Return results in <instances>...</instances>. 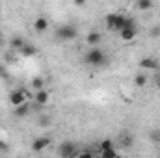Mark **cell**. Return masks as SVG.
<instances>
[{
  "mask_svg": "<svg viewBox=\"0 0 160 158\" xmlns=\"http://www.w3.org/2000/svg\"><path fill=\"white\" fill-rule=\"evenodd\" d=\"M84 62H86L89 67H95V69H99V67H102V65L106 63V54H104L101 48H97V47H91V48L86 52V56H84Z\"/></svg>",
  "mask_w": 160,
  "mask_h": 158,
  "instance_id": "cell-1",
  "label": "cell"
},
{
  "mask_svg": "<svg viewBox=\"0 0 160 158\" xmlns=\"http://www.w3.org/2000/svg\"><path fill=\"white\" fill-rule=\"evenodd\" d=\"M77 36H78V30H77L73 24H62V26L56 28V34H54L56 41H60V43L77 39Z\"/></svg>",
  "mask_w": 160,
  "mask_h": 158,
  "instance_id": "cell-2",
  "label": "cell"
},
{
  "mask_svg": "<svg viewBox=\"0 0 160 158\" xmlns=\"http://www.w3.org/2000/svg\"><path fill=\"white\" fill-rule=\"evenodd\" d=\"M125 21H127V15L110 13V15H106V28L112 30V32H119V30L125 28Z\"/></svg>",
  "mask_w": 160,
  "mask_h": 158,
  "instance_id": "cell-3",
  "label": "cell"
},
{
  "mask_svg": "<svg viewBox=\"0 0 160 158\" xmlns=\"http://www.w3.org/2000/svg\"><path fill=\"white\" fill-rule=\"evenodd\" d=\"M58 155L69 158V156H77V155H80V151L77 149V145H75L73 141H63V143L58 147Z\"/></svg>",
  "mask_w": 160,
  "mask_h": 158,
  "instance_id": "cell-4",
  "label": "cell"
},
{
  "mask_svg": "<svg viewBox=\"0 0 160 158\" xmlns=\"http://www.w3.org/2000/svg\"><path fill=\"white\" fill-rule=\"evenodd\" d=\"M8 99H9V102H11L13 106H19V104H22V102H26L28 95H26L24 89H13V91L8 95Z\"/></svg>",
  "mask_w": 160,
  "mask_h": 158,
  "instance_id": "cell-5",
  "label": "cell"
},
{
  "mask_svg": "<svg viewBox=\"0 0 160 158\" xmlns=\"http://www.w3.org/2000/svg\"><path fill=\"white\" fill-rule=\"evenodd\" d=\"M140 67L142 69H151V71H158L160 69V62L155 56H149V58H143L140 62Z\"/></svg>",
  "mask_w": 160,
  "mask_h": 158,
  "instance_id": "cell-6",
  "label": "cell"
},
{
  "mask_svg": "<svg viewBox=\"0 0 160 158\" xmlns=\"http://www.w3.org/2000/svg\"><path fill=\"white\" fill-rule=\"evenodd\" d=\"M119 34L123 41H134L136 36H138V28H136V24L134 26H125L123 30H119Z\"/></svg>",
  "mask_w": 160,
  "mask_h": 158,
  "instance_id": "cell-7",
  "label": "cell"
},
{
  "mask_svg": "<svg viewBox=\"0 0 160 158\" xmlns=\"http://www.w3.org/2000/svg\"><path fill=\"white\" fill-rule=\"evenodd\" d=\"M48 143H50V138H48V136H39V138H36V140L32 141V151L39 153L45 147H48Z\"/></svg>",
  "mask_w": 160,
  "mask_h": 158,
  "instance_id": "cell-8",
  "label": "cell"
},
{
  "mask_svg": "<svg viewBox=\"0 0 160 158\" xmlns=\"http://www.w3.org/2000/svg\"><path fill=\"white\" fill-rule=\"evenodd\" d=\"M48 101H50V93H48V91H47L45 87H43V89H38V91H36V102H38V104L45 106V104H47Z\"/></svg>",
  "mask_w": 160,
  "mask_h": 158,
  "instance_id": "cell-9",
  "label": "cell"
},
{
  "mask_svg": "<svg viewBox=\"0 0 160 158\" xmlns=\"http://www.w3.org/2000/svg\"><path fill=\"white\" fill-rule=\"evenodd\" d=\"M19 54H21V56H24V58H30V56L38 54V48H36L34 45H30V43H24V45L19 48Z\"/></svg>",
  "mask_w": 160,
  "mask_h": 158,
  "instance_id": "cell-10",
  "label": "cell"
},
{
  "mask_svg": "<svg viewBox=\"0 0 160 158\" xmlns=\"http://www.w3.org/2000/svg\"><path fill=\"white\" fill-rule=\"evenodd\" d=\"M48 26H50V22H48L47 17H38V19L34 21V30H36V32H45Z\"/></svg>",
  "mask_w": 160,
  "mask_h": 158,
  "instance_id": "cell-11",
  "label": "cell"
},
{
  "mask_svg": "<svg viewBox=\"0 0 160 158\" xmlns=\"http://www.w3.org/2000/svg\"><path fill=\"white\" fill-rule=\"evenodd\" d=\"M101 39H102V36H101L99 32H95V30L89 32V34L86 36V43H88L89 47H97V45L101 43Z\"/></svg>",
  "mask_w": 160,
  "mask_h": 158,
  "instance_id": "cell-12",
  "label": "cell"
},
{
  "mask_svg": "<svg viewBox=\"0 0 160 158\" xmlns=\"http://www.w3.org/2000/svg\"><path fill=\"white\" fill-rule=\"evenodd\" d=\"M132 143H134V138H132L128 132H123V134L119 136V145L123 147V149H130Z\"/></svg>",
  "mask_w": 160,
  "mask_h": 158,
  "instance_id": "cell-13",
  "label": "cell"
},
{
  "mask_svg": "<svg viewBox=\"0 0 160 158\" xmlns=\"http://www.w3.org/2000/svg\"><path fill=\"white\" fill-rule=\"evenodd\" d=\"M28 112H30L28 102H22V104L15 106V116H17V117H24V116H28Z\"/></svg>",
  "mask_w": 160,
  "mask_h": 158,
  "instance_id": "cell-14",
  "label": "cell"
},
{
  "mask_svg": "<svg viewBox=\"0 0 160 158\" xmlns=\"http://www.w3.org/2000/svg\"><path fill=\"white\" fill-rule=\"evenodd\" d=\"M136 6H138L140 11H149V9L153 7V0H138Z\"/></svg>",
  "mask_w": 160,
  "mask_h": 158,
  "instance_id": "cell-15",
  "label": "cell"
},
{
  "mask_svg": "<svg viewBox=\"0 0 160 158\" xmlns=\"http://www.w3.org/2000/svg\"><path fill=\"white\" fill-rule=\"evenodd\" d=\"M110 149H116V143H114V140H110V138L102 140V141H101V151H110Z\"/></svg>",
  "mask_w": 160,
  "mask_h": 158,
  "instance_id": "cell-16",
  "label": "cell"
},
{
  "mask_svg": "<svg viewBox=\"0 0 160 158\" xmlns=\"http://www.w3.org/2000/svg\"><path fill=\"white\" fill-rule=\"evenodd\" d=\"M134 84H136L138 87H143V86L147 84V77H145L143 73H138V75L134 77Z\"/></svg>",
  "mask_w": 160,
  "mask_h": 158,
  "instance_id": "cell-17",
  "label": "cell"
},
{
  "mask_svg": "<svg viewBox=\"0 0 160 158\" xmlns=\"http://www.w3.org/2000/svg\"><path fill=\"white\" fill-rule=\"evenodd\" d=\"M32 87L38 91V89H43L45 87V80L41 78V77H36V78L32 80Z\"/></svg>",
  "mask_w": 160,
  "mask_h": 158,
  "instance_id": "cell-18",
  "label": "cell"
},
{
  "mask_svg": "<svg viewBox=\"0 0 160 158\" xmlns=\"http://www.w3.org/2000/svg\"><path fill=\"white\" fill-rule=\"evenodd\" d=\"M149 140L155 141V143H160V128H153L149 132Z\"/></svg>",
  "mask_w": 160,
  "mask_h": 158,
  "instance_id": "cell-19",
  "label": "cell"
},
{
  "mask_svg": "<svg viewBox=\"0 0 160 158\" xmlns=\"http://www.w3.org/2000/svg\"><path fill=\"white\" fill-rule=\"evenodd\" d=\"M24 43H26V41L22 39V37H13V39H11V47L19 50V48H21V47H22Z\"/></svg>",
  "mask_w": 160,
  "mask_h": 158,
  "instance_id": "cell-20",
  "label": "cell"
},
{
  "mask_svg": "<svg viewBox=\"0 0 160 158\" xmlns=\"http://www.w3.org/2000/svg\"><path fill=\"white\" fill-rule=\"evenodd\" d=\"M101 155L104 158H114V156H118V151L116 149H110V151H101Z\"/></svg>",
  "mask_w": 160,
  "mask_h": 158,
  "instance_id": "cell-21",
  "label": "cell"
},
{
  "mask_svg": "<svg viewBox=\"0 0 160 158\" xmlns=\"http://www.w3.org/2000/svg\"><path fill=\"white\" fill-rule=\"evenodd\" d=\"M50 123H52V117H50V116H43V117L39 119V125H41V126H48Z\"/></svg>",
  "mask_w": 160,
  "mask_h": 158,
  "instance_id": "cell-22",
  "label": "cell"
},
{
  "mask_svg": "<svg viewBox=\"0 0 160 158\" xmlns=\"http://www.w3.org/2000/svg\"><path fill=\"white\" fill-rule=\"evenodd\" d=\"M149 36H151V37H160V26H155V28H151Z\"/></svg>",
  "mask_w": 160,
  "mask_h": 158,
  "instance_id": "cell-23",
  "label": "cell"
},
{
  "mask_svg": "<svg viewBox=\"0 0 160 158\" xmlns=\"http://www.w3.org/2000/svg\"><path fill=\"white\" fill-rule=\"evenodd\" d=\"M153 82H155V87L160 89V69L158 71H155V80H153Z\"/></svg>",
  "mask_w": 160,
  "mask_h": 158,
  "instance_id": "cell-24",
  "label": "cell"
},
{
  "mask_svg": "<svg viewBox=\"0 0 160 158\" xmlns=\"http://www.w3.org/2000/svg\"><path fill=\"white\" fill-rule=\"evenodd\" d=\"M0 77H2V78L8 77V71H4V67H0Z\"/></svg>",
  "mask_w": 160,
  "mask_h": 158,
  "instance_id": "cell-25",
  "label": "cell"
},
{
  "mask_svg": "<svg viewBox=\"0 0 160 158\" xmlns=\"http://www.w3.org/2000/svg\"><path fill=\"white\" fill-rule=\"evenodd\" d=\"M75 4H77V6H84V4H86V0H75Z\"/></svg>",
  "mask_w": 160,
  "mask_h": 158,
  "instance_id": "cell-26",
  "label": "cell"
},
{
  "mask_svg": "<svg viewBox=\"0 0 160 158\" xmlns=\"http://www.w3.org/2000/svg\"><path fill=\"white\" fill-rule=\"evenodd\" d=\"M2 147H4V145H2V141H0V149H2Z\"/></svg>",
  "mask_w": 160,
  "mask_h": 158,
  "instance_id": "cell-27",
  "label": "cell"
},
{
  "mask_svg": "<svg viewBox=\"0 0 160 158\" xmlns=\"http://www.w3.org/2000/svg\"><path fill=\"white\" fill-rule=\"evenodd\" d=\"M0 45H2V39H0Z\"/></svg>",
  "mask_w": 160,
  "mask_h": 158,
  "instance_id": "cell-28",
  "label": "cell"
},
{
  "mask_svg": "<svg viewBox=\"0 0 160 158\" xmlns=\"http://www.w3.org/2000/svg\"><path fill=\"white\" fill-rule=\"evenodd\" d=\"M0 9H2V7H0Z\"/></svg>",
  "mask_w": 160,
  "mask_h": 158,
  "instance_id": "cell-29",
  "label": "cell"
}]
</instances>
